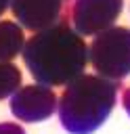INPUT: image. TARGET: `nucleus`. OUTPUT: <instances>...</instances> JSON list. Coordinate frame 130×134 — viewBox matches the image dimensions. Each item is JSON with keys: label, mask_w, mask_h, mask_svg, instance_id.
Segmentation results:
<instances>
[{"label": "nucleus", "mask_w": 130, "mask_h": 134, "mask_svg": "<svg viewBox=\"0 0 130 134\" xmlns=\"http://www.w3.org/2000/svg\"><path fill=\"white\" fill-rule=\"evenodd\" d=\"M8 6H10V0H0V15H2Z\"/></svg>", "instance_id": "nucleus-11"}, {"label": "nucleus", "mask_w": 130, "mask_h": 134, "mask_svg": "<svg viewBox=\"0 0 130 134\" xmlns=\"http://www.w3.org/2000/svg\"><path fill=\"white\" fill-rule=\"evenodd\" d=\"M124 10V0H73L71 27L80 36H96L111 27Z\"/></svg>", "instance_id": "nucleus-4"}, {"label": "nucleus", "mask_w": 130, "mask_h": 134, "mask_svg": "<svg viewBox=\"0 0 130 134\" xmlns=\"http://www.w3.org/2000/svg\"><path fill=\"white\" fill-rule=\"evenodd\" d=\"M0 134H25V130H23L19 124L2 121V124H0Z\"/></svg>", "instance_id": "nucleus-9"}, {"label": "nucleus", "mask_w": 130, "mask_h": 134, "mask_svg": "<svg viewBox=\"0 0 130 134\" xmlns=\"http://www.w3.org/2000/svg\"><path fill=\"white\" fill-rule=\"evenodd\" d=\"M88 63L96 75L120 82L130 75V29L111 25L94 36L88 46Z\"/></svg>", "instance_id": "nucleus-3"}, {"label": "nucleus", "mask_w": 130, "mask_h": 134, "mask_svg": "<svg viewBox=\"0 0 130 134\" xmlns=\"http://www.w3.org/2000/svg\"><path fill=\"white\" fill-rule=\"evenodd\" d=\"M23 63L31 77L44 86H67L88 65V44L71 25L59 21L36 31L23 46Z\"/></svg>", "instance_id": "nucleus-1"}, {"label": "nucleus", "mask_w": 130, "mask_h": 134, "mask_svg": "<svg viewBox=\"0 0 130 134\" xmlns=\"http://www.w3.org/2000/svg\"><path fill=\"white\" fill-rule=\"evenodd\" d=\"M69 0H10V10L17 23L29 31H42L61 21Z\"/></svg>", "instance_id": "nucleus-6"}, {"label": "nucleus", "mask_w": 130, "mask_h": 134, "mask_svg": "<svg viewBox=\"0 0 130 134\" xmlns=\"http://www.w3.org/2000/svg\"><path fill=\"white\" fill-rule=\"evenodd\" d=\"M122 105H124V109H126L128 115H130V88L124 90V94H122Z\"/></svg>", "instance_id": "nucleus-10"}, {"label": "nucleus", "mask_w": 130, "mask_h": 134, "mask_svg": "<svg viewBox=\"0 0 130 134\" xmlns=\"http://www.w3.org/2000/svg\"><path fill=\"white\" fill-rule=\"evenodd\" d=\"M59 98L50 86L44 84H29L21 86L10 96V113L27 124L44 121L57 111Z\"/></svg>", "instance_id": "nucleus-5"}, {"label": "nucleus", "mask_w": 130, "mask_h": 134, "mask_svg": "<svg viewBox=\"0 0 130 134\" xmlns=\"http://www.w3.org/2000/svg\"><path fill=\"white\" fill-rule=\"evenodd\" d=\"M21 69L10 61H0V100L13 96L21 88Z\"/></svg>", "instance_id": "nucleus-8"}, {"label": "nucleus", "mask_w": 130, "mask_h": 134, "mask_svg": "<svg viewBox=\"0 0 130 134\" xmlns=\"http://www.w3.org/2000/svg\"><path fill=\"white\" fill-rule=\"evenodd\" d=\"M25 34L23 27L15 21H0V61H13L23 52Z\"/></svg>", "instance_id": "nucleus-7"}, {"label": "nucleus", "mask_w": 130, "mask_h": 134, "mask_svg": "<svg viewBox=\"0 0 130 134\" xmlns=\"http://www.w3.org/2000/svg\"><path fill=\"white\" fill-rule=\"evenodd\" d=\"M117 82L82 73L61 92L57 111L63 128L71 134H92L99 130L117 103Z\"/></svg>", "instance_id": "nucleus-2"}]
</instances>
